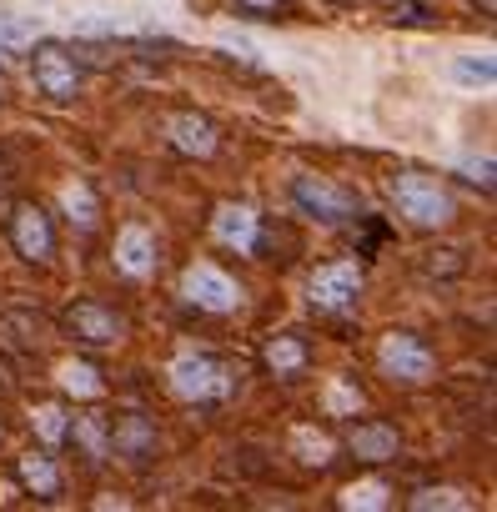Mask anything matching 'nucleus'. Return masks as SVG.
<instances>
[{
  "mask_svg": "<svg viewBox=\"0 0 497 512\" xmlns=\"http://www.w3.org/2000/svg\"><path fill=\"white\" fill-rule=\"evenodd\" d=\"M0 437H6V422H0Z\"/></svg>",
  "mask_w": 497,
  "mask_h": 512,
  "instance_id": "nucleus-30",
  "label": "nucleus"
},
{
  "mask_svg": "<svg viewBox=\"0 0 497 512\" xmlns=\"http://www.w3.org/2000/svg\"><path fill=\"white\" fill-rule=\"evenodd\" d=\"M377 367L392 382H402V387H427L437 377V352L417 332H387L382 337V352H377Z\"/></svg>",
  "mask_w": 497,
  "mask_h": 512,
  "instance_id": "nucleus-7",
  "label": "nucleus"
},
{
  "mask_svg": "<svg viewBox=\"0 0 497 512\" xmlns=\"http://www.w3.org/2000/svg\"><path fill=\"white\" fill-rule=\"evenodd\" d=\"M106 437H111V457L131 462V467H151L161 452V432L146 412H116L106 417Z\"/></svg>",
  "mask_w": 497,
  "mask_h": 512,
  "instance_id": "nucleus-9",
  "label": "nucleus"
},
{
  "mask_svg": "<svg viewBox=\"0 0 497 512\" xmlns=\"http://www.w3.org/2000/svg\"><path fill=\"white\" fill-rule=\"evenodd\" d=\"M6 241H11V251L21 256L26 267H51V262H56V246H61L56 221H51V211H46L41 201H16V206H11V216H6Z\"/></svg>",
  "mask_w": 497,
  "mask_h": 512,
  "instance_id": "nucleus-4",
  "label": "nucleus"
},
{
  "mask_svg": "<svg viewBox=\"0 0 497 512\" xmlns=\"http://www.w3.org/2000/svg\"><path fill=\"white\" fill-rule=\"evenodd\" d=\"M66 206L71 211H81V216H71V221H81V226H96V196H91V186L86 181H76V186H66Z\"/></svg>",
  "mask_w": 497,
  "mask_h": 512,
  "instance_id": "nucleus-23",
  "label": "nucleus"
},
{
  "mask_svg": "<svg viewBox=\"0 0 497 512\" xmlns=\"http://www.w3.org/2000/svg\"><path fill=\"white\" fill-rule=\"evenodd\" d=\"M236 11H246L252 21H277V11H282V0H231Z\"/></svg>",
  "mask_w": 497,
  "mask_h": 512,
  "instance_id": "nucleus-25",
  "label": "nucleus"
},
{
  "mask_svg": "<svg viewBox=\"0 0 497 512\" xmlns=\"http://www.w3.org/2000/svg\"><path fill=\"white\" fill-rule=\"evenodd\" d=\"M31 422H36V432H41V442H46V447H61V442H66V422H71V417H66V407H61V402H41Z\"/></svg>",
  "mask_w": 497,
  "mask_h": 512,
  "instance_id": "nucleus-20",
  "label": "nucleus"
},
{
  "mask_svg": "<svg viewBox=\"0 0 497 512\" xmlns=\"http://www.w3.org/2000/svg\"><path fill=\"white\" fill-rule=\"evenodd\" d=\"M462 181L492 191V156H482V161H462Z\"/></svg>",
  "mask_w": 497,
  "mask_h": 512,
  "instance_id": "nucleus-26",
  "label": "nucleus"
},
{
  "mask_svg": "<svg viewBox=\"0 0 497 512\" xmlns=\"http://www.w3.org/2000/svg\"><path fill=\"white\" fill-rule=\"evenodd\" d=\"M211 236L241 256H257V236H262V216L252 206H221L211 216Z\"/></svg>",
  "mask_w": 497,
  "mask_h": 512,
  "instance_id": "nucleus-15",
  "label": "nucleus"
},
{
  "mask_svg": "<svg viewBox=\"0 0 497 512\" xmlns=\"http://www.w3.org/2000/svg\"><path fill=\"white\" fill-rule=\"evenodd\" d=\"M262 367H267L277 382H297V377L312 367V342H307L302 332H277V337H267V347H262Z\"/></svg>",
  "mask_w": 497,
  "mask_h": 512,
  "instance_id": "nucleus-13",
  "label": "nucleus"
},
{
  "mask_svg": "<svg viewBox=\"0 0 497 512\" xmlns=\"http://www.w3.org/2000/svg\"><path fill=\"white\" fill-rule=\"evenodd\" d=\"M412 507L422 512V507H467V502H462L457 492H437V487H427V492H417V497H412Z\"/></svg>",
  "mask_w": 497,
  "mask_h": 512,
  "instance_id": "nucleus-27",
  "label": "nucleus"
},
{
  "mask_svg": "<svg viewBox=\"0 0 497 512\" xmlns=\"http://www.w3.org/2000/svg\"><path fill=\"white\" fill-rule=\"evenodd\" d=\"M11 387H16V377H11V367H6V362H0V397H6Z\"/></svg>",
  "mask_w": 497,
  "mask_h": 512,
  "instance_id": "nucleus-29",
  "label": "nucleus"
},
{
  "mask_svg": "<svg viewBox=\"0 0 497 512\" xmlns=\"http://www.w3.org/2000/svg\"><path fill=\"white\" fill-rule=\"evenodd\" d=\"M362 287H367L362 262H322L307 282V302L317 312H347V307H357Z\"/></svg>",
  "mask_w": 497,
  "mask_h": 512,
  "instance_id": "nucleus-8",
  "label": "nucleus"
},
{
  "mask_svg": "<svg viewBox=\"0 0 497 512\" xmlns=\"http://www.w3.org/2000/svg\"><path fill=\"white\" fill-rule=\"evenodd\" d=\"M66 442H76V447L86 452L91 467H101V462L111 457V437H106V417H101V412L71 417V422H66Z\"/></svg>",
  "mask_w": 497,
  "mask_h": 512,
  "instance_id": "nucleus-17",
  "label": "nucleus"
},
{
  "mask_svg": "<svg viewBox=\"0 0 497 512\" xmlns=\"http://www.w3.org/2000/svg\"><path fill=\"white\" fill-rule=\"evenodd\" d=\"M287 196H292L297 216H307V221H317V226H352V221H362V201H357V191L337 186L332 176H312V171H302V176H292Z\"/></svg>",
  "mask_w": 497,
  "mask_h": 512,
  "instance_id": "nucleus-2",
  "label": "nucleus"
},
{
  "mask_svg": "<svg viewBox=\"0 0 497 512\" xmlns=\"http://www.w3.org/2000/svg\"><path fill=\"white\" fill-rule=\"evenodd\" d=\"M0 322H6V332H11L21 347H46V317H41V312L16 307V312H6Z\"/></svg>",
  "mask_w": 497,
  "mask_h": 512,
  "instance_id": "nucleus-19",
  "label": "nucleus"
},
{
  "mask_svg": "<svg viewBox=\"0 0 497 512\" xmlns=\"http://www.w3.org/2000/svg\"><path fill=\"white\" fill-rule=\"evenodd\" d=\"M56 322H61V332H66V337H76L81 347H96V352L121 347V342L131 337L126 312H116V307H111V302H101V297H76V302H66Z\"/></svg>",
  "mask_w": 497,
  "mask_h": 512,
  "instance_id": "nucleus-3",
  "label": "nucleus"
},
{
  "mask_svg": "<svg viewBox=\"0 0 497 512\" xmlns=\"http://www.w3.org/2000/svg\"><path fill=\"white\" fill-rule=\"evenodd\" d=\"M16 41H21V26H16L11 16H0V66L16 56Z\"/></svg>",
  "mask_w": 497,
  "mask_h": 512,
  "instance_id": "nucleus-28",
  "label": "nucleus"
},
{
  "mask_svg": "<svg viewBox=\"0 0 497 512\" xmlns=\"http://www.w3.org/2000/svg\"><path fill=\"white\" fill-rule=\"evenodd\" d=\"M116 272H126V277L156 272V236L146 226H126L116 236Z\"/></svg>",
  "mask_w": 497,
  "mask_h": 512,
  "instance_id": "nucleus-16",
  "label": "nucleus"
},
{
  "mask_svg": "<svg viewBox=\"0 0 497 512\" xmlns=\"http://www.w3.org/2000/svg\"><path fill=\"white\" fill-rule=\"evenodd\" d=\"M452 76L462 81V86H492L497 81V66H492V56H457V66H452Z\"/></svg>",
  "mask_w": 497,
  "mask_h": 512,
  "instance_id": "nucleus-22",
  "label": "nucleus"
},
{
  "mask_svg": "<svg viewBox=\"0 0 497 512\" xmlns=\"http://www.w3.org/2000/svg\"><path fill=\"white\" fill-rule=\"evenodd\" d=\"M342 507H387V487H382V482L347 487V492H342Z\"/></svg>",
  "mask_w": 497,
  "mask_h": 512,
  "instance_id": "nucleus-24",
  "label": "nucleus"
},
{
  "mask_svg": "<svg viewBox=\"0 0 497 512\" xmlns=\"http://www.w3.org/2000/svg\"><path fill=\"white\" fill-rule=\"evenodd\" d=\"M181 292H186V302H191L196 312H211V317H226V312L241 307V287H236V277H226V272L211 267V262L191 267L186 282H181Z\"/></svg>",
  "mask_w": 497,
  "mask_h": 512,
  "instance_id": "nucleus-10",
  "label": "nucleus"
},
{
  "mask_svg": "<svg viewBox=\"0 0 497 512\" xmlns=\"http://www.w3.org/2000/svg\"><path fill=\"white\" fill-rule=\"evenodd\" d=\"M467 251L462 246H437V251H422V262H417V272L422 277H432V282H457V277H467Z\"/></svg>",
  "mask_w": 497,
  "mask_h": 512,
  "instance_id": "nucleus-18",
  "label": "nucleus"
},
{
  "mask_svg": "<svg viewBox=\"0 0 497 512\" xmlns=\"http://www.w3.org/2000/svg\"><path fill=\"white\" fill-rule=\"evenodd\" d=\"M16 482L36 497V502H56L66 492V477L51 457V447H31L26 457H16Z\"/></svg>",
  "mask_w": 497,
  "mask_h": 512,
  "instance_id": "nucleus-14",
  "label": "nucleus"
},
{
  "mask_svg": "<svg viewBox=\"0 0 497 512\" xmlns=\"http://www.w3.org/2000/svg\"><path fill=\"white\" fill-rule=\"evenodd\" d=\"M392 206H397V216H407L422 231H437V226H447L457 216L452 186L442 176H427V171H402L392 181Z\"/></svg>",
  "mask_w": 497,
  "mask_h": 512,
  "instance_id": "nucleus-1",
  "label": "nucleus"
},
{
  "mask_svg": "<svg viewBox=\"0 0 497 512\" xmlns=\"http://www.w3.org/2000/svg\"><path fill=\"white\" fill-rule=\"evenodd\" d=\"M166 141H171V151H181L191 161H211L221 151V126L201 111H176L166 121Z\"/></svg>",
  "mask_w": 497,
  "mask_h": 512,
  "instance_id": "nucleus-11",
  "label": "nucleus"
},
{
  "mask_svg": "<svg viewBox=\"0 0 497 512\" xmlns=\"http://www.w3.org/2000/svg\"><path fill=\"white\" fill-rule=\"evenodd\" d=\"M171 392L186 397V402H226L236 392V367L221 362V357H206V352H191V357H176L171 362Z\"/></svg>",
  "mask_w": 497,
  "mask_h": 512,
  "instance_id": "nucleus-5",
  "label": "nucleus"
},
{
  "mask_svg": "<svg viewBox=\"0 0 497 512\" xmlns=\"http://www.w3.org/2000/svg\"><path fill=\"white\" fill-rule=\"evenodd\" d=\"M31 81H36V91H41L46 101L66 106V101L81 96L86 71H81V56H76L66 41H36V46H31Z\"/></svg>",
  "mask_w": 497,
  "mask_h": 512,
  "instance_id": "nucleus-6",
  "label": "nucleus"
},
{
  "mask_svg": "<svg viewBox=\"0 0 497 512\" xmlns=\"http://www.w3.org/2000/svg\"><path fill=\"white\" fill-rule=\"evenodd\" d=\"M347 452H352L357 462H372V467L397 462V457H402V432H397L392 422H382V417H367V422H357V427L347 432Z\"/></svg>",
  "mask_w": 497,
  "mask_h": 512,
  "instance_id": "nucleus-12",
  "label": "nucleus"
},
{
  "mask_svg": "<svg viewBox=\"0 0 497 512\" xmlns=\"http://www.w3.org/2000/svg\"><path fill=\"white\" fill-rule=\"evenodd\" d=\"M61 387H66V392H81V397H101V392H106V382H101V372H96L91 362L61 367Z\"/></svg>",
  "mask_w": 497,
  "mask_h": 512,
  "instance_id": "nucleus-21",
  "label": "nucleus"
}]
</instances>
